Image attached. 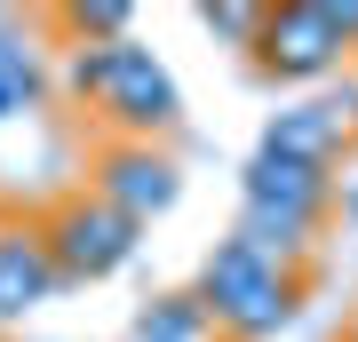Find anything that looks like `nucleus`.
Returning a JSON list of instances; mask_svg holds the SVG:
<instances>
[{
  "instance_id": "1",
  "label": "nucleus",
  "mask_w": 358,
  "mask_h": 342,
  "mask_svg": "<svg viewBox=\"0 0 358 342\" xmlns=\"http://www.w3.org/2000/svg\"><path fill=\"white\" fill-rule=\"evenodd\" d=\"M64 96L128 143H167L183 127V88L176 72L143 48V40H112V48H64Z\"/></svg>"
},
{
  "instance_id": "2",
  "label": "nucleus",
  "mask_w": 358,
  "mask_h": 342,
  "mask_svg": "<svg viewBox=\"0 0 358 342\" xmlns=\"http://www.w3.org/2000/svg\"><path fill=\"white\" fill-rule=\"evenodd\" d=\"M303 279L310 271L271 263V255H255L247 239H215L207 263H199V279H192V294L215 311L223 342H271V334L294 327V311H303Z\"/></svg>"
},
{
  "instance_id": "3",
  "label": "nucleus",
  "mask_w": 358,
  "mask_h": 342,
  "mask_svg": "<svg viewBox=\"0 0 358 342\" xmlns=\"http://www.w3.org/2000/svg\"><path fill=\"white\" fill-rule=\"evenodd\" d=\"M358 56V0H279L263 16V40H255V72L271 80H327Z\"/></svg>"
},
{
  "instance_id": "4",
  "label": "nucleus",
  "mask_w": 358,
  "mask_h": 342,
  "mask_svg": "<svg viewBox=\"0 0 358 342\" xmlns=\"http://www.w3.org/2000/svg\"><path fill=\"white\" fill-rule=\"evenodd\" d=\"M40 239H48L56 271H64V287H96V279H112V271L136 263L143 223H128L120 207H103L96 191H64V199L40 215Z\"/></svg>"
},
{
  "instance_id": "5",
  "label": "nucleus",
  "mask_w": 358,
  "mask_h": 342,
  "mask_svg": "<svg viewBox=\"0 0 358 342\" xmlns=\"http://www.w3.org/2000/svg\"><path fill=\"white\" fill-rule=\"evenodd\" d=\"M88 191H96L103 207H120L128 223L152 231L167 207L183 199V167H176V152H167V143L103 136V143H96V159H88Z\"/></svg>"
},
{
  "instance_id": "6",
  "label": "nucleus",
  "mask_w": 358,
  "mask_h": 342,
  "mask_svg": "<svg viewBox=\"0 0 358 342\" xmlns=\"http://www.w3.org/2000/svg\"><path fill=\"white\" fill-rule=\"evenodd\" d=\"M239 207H271V215H294V223H319L327 231V215L343 207V183L319 176V167H294V159L255 152L239 167Z\"/></svg>"
},
{
  "instance_id": "7",
  "label": "nucleus",
  "mask_w": 358,
  "mask_h": 342,
  "mask_svg": "<svg viewBox=\"0 0 358 342\" xmlns=\"http://www.w3.org/2000/svg\"><path fill=\"white\" fill-rule=\"evenodd\" d=\"M255 152L334 176V167L350 159V127L334 120V104H327V96H303V104H279V112L263 120V143H255Z\"/></svg>"
},
{
  "instance_id": "8",
  "label": "nucleus",
  "mask_w": 358,
  "mask_h": 342,
  "mask_svg": "<svg viewBox=\"0 0 358 342\" xmlns=\"http://www.w3.org/2000/svg\"><path fill=\"white\" fill-rule=\"evenodd\" d=\"M56 294H64V271H56L40 223H0V327L8 318H32Z\"/></svg>"
},
{
  "instance_id": "9",
  "label": "nucleus",
  "mask_w": 358,
  "mask_h": 342,
  "mask_svg": "<svg viewBox=\"0 0 358 342\" xmlns=\"http://www.w3.org/2000/svg\"><path fill=\"white\" fill-rule=\"evenodd\" d=\"M128 342H215V311H207L192 287L143 294V311L128 318Z\"/></svg>"
},
{
  "instance_id": "10",
  "label": "nucleus",
  "mask_w": 358,
  "mask_h": 342,
  "mask_svg": "<svg viewBox=\"0 0 358 342\" xmlns=\"http://www.w3.org/2000/svg\"><path fill=\"white\" fill-rule=\"evenodd\" d=\"M231 239H247L255 255H271V263H294V271H310V247H319V223L271 215V207H239V223H231Z\"/></svg>"
},
{
  "instance_id": "11",
  "label": "nucleus",
  "mask_w": 358,
  "mask_h": 342,
  "mask_svg": "<svg viewBox=\"0 0 358 342\" xmlns=\"http://www.w3.org/2000/svg\"><path fill=\"white\" fill-rule=\"evenodd\" d=\"M72 40L64 48H112V40H136V8L128 0H80V8H48Z\"/></svg>"
},
{
  "instance_id": "12",
  "label": "nucleus",
  "mask_w": 358,
  "mask_h": 342,
  "mask_svg": "<svg viewBox=\"0 0 358 342\" xmlns=\"http://www.w3.org/2000/svg\"><path fill=\"white\" fill-rule=\"evenodd\" d=\"M0 80L16 88V104H32L48 96V64H40V40L32 32H16V16H0Z\"/></svg>"
},
{
  "instance_id": "13",
  "label": "nucleus",
  "mask_w": 358,
  "mask_h": 342,
  "mask_svg": "<svg viewBox=\"0 0 358 342\" xmlns=\"http://www.w3.org/2000/svg\"><path fill=\"white\" fill-rule=\"evenodd\" d=\"M263 16H271V8H247V0H207L199 24H207V40H223V48H239V56H255Z\"/></svg>"
},
{
  "instance_id": "14",
  "label": "nucleus",
  "mask_w": 358,
  "mask_h": 342,
  "mask_svg": "<svg viewBox=\"0 0 358 342\" xmlns=\"http://www.w3.org/2000/svg\"><path fill=\"white\" fill-rule=\"evenodd\" d=\"M343 223L358 231V176H343Z\"/></svg>"
},
{
  "instance_id": "15",
  "label": "nucleus",
  "mask_w": 358,
  "mask_h": 342,
  "mask_svg": "<svg viewBox=\"0 0 358 342\" xmlns=\"http://www.w3.org/2000/svg\"><path fill=\"white\" fill-rule=\"evenodd\" d=\"M16 112H24V104H16V88L0 80V120H16Z\"/></svg>"
},
{
  "instance_id": "16",
  "label": "nucleus",
  "mask_w": 358,
  "mask_h": 342,
  "mask_svg": "<svg viewBox=\"0 0 358 342\" xmlns=\"http://www.w3.org/2000/svg\"><path fill=\"white\" fill-rule=\"evenodd\" d=\"M343 342H358V318H350V327H343Z\"/></svg>"
},
{
  "instance_id": "17",
  "label": "nucleus",
  "mask_w": 358,
  "mask_h": 342,
  "mask_svg": "<svg viewBox=\"0 0 358 342\" xmlns=\"http://www.w3.org/2000/svg\"><path fill=\"white\" fill-rule=\"evenodd\" d=\"M0 342H16V334H0Z\"/></svg>"
},
{
  "instance_id": "18",
  "label": "nucleus",
  "mask_w": 358,
  "mask_h": 342,
  "mask_svg": "<svg viewBox=\"0 0 358 342\" xmlns=\"http://www.w3.org/2000/svg\"><path fill=\"white\" fill-rule=\"evenodd\" d=\"M0 334H8V327H0Z\"/></svg>"
}]
</instances>
